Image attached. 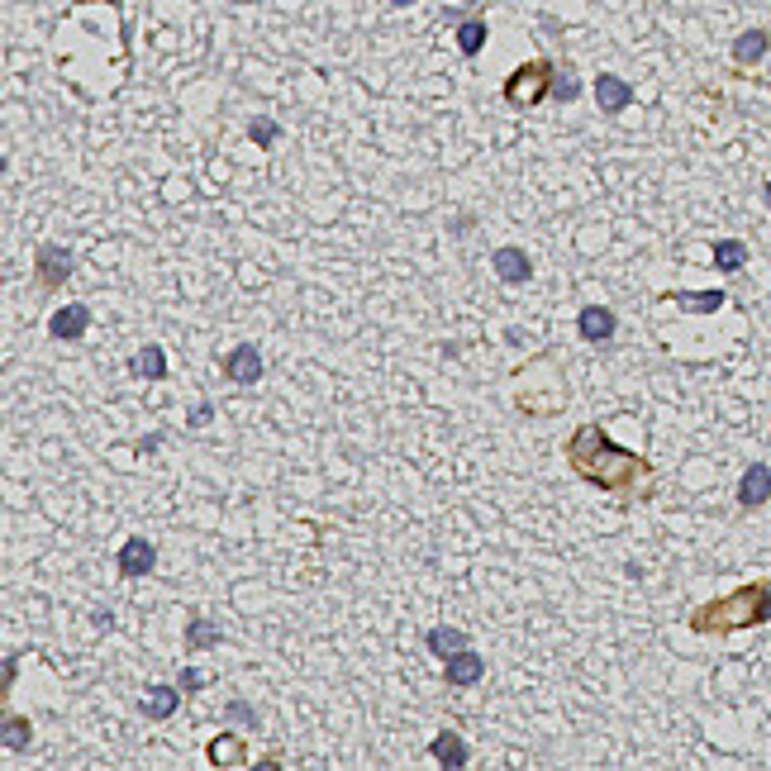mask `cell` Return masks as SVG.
<instances>
[{"label": "cell", "mask_w": 771, "mask_h": 771, "mask_svg": "<svg viewBox=\"0 0 771 771\" xmlns=\"http://www.w3.org/2000/svg\"><path fill=\"white\" fill-rule=\"evenodd\" d=\"M115 567H119V576L124 581H134V576H153L157 572V548H153V538H129V543H124L119 548V562H115Z\"/></svg>", "instance_id": "8992f818"}, {"label": "cell", "mask_w": 771, "mask_h": 771, "mask_svg": "<svg viewBox=\"0 0 771 771\" xmlns=\"http://www.w3.org/2000/svg\"><path fill=\"white\" fill-rule=\"evenodd\" d=\"M762 200H766V210H771V181L762 186Z\"/></svg>", "instance_id": "1f68e13d"}, {"label": "cell", "mask_w": 771, "mask_h": 771, "mask_svg": "<svg viewBox=\"0 0 771 771\" xmlns=\"http://www.w3.org/2000/svg\"><path fill=\"white\" fill-rule=\"evenodd\" d=\"M248 138H253L258 148L267 153V148H277V138H281V124H277L272 115H253V119H248Z\"/></svg>", "instance_id": "d4e9b609"}, {"label": "cell", "mask_w": 771, "mask_h": 771, "mask_svg": "<svg viewBox=\"0 0 771 771\" xmlns=\"http://www.w3.org/2000/svg\"><path fill=\"white\" fill-rule=\"evenodd\" d=\"M129 377H138V381H162V377H167V348H162V343H143L134 358H129Z\"/></svg>", "instance_id": "2e32d148"}, {"label": "cell", "mask_w": 771, "mask_h": 771, "mask_svg": "<svg viewBox=\"0 0 771 771\" xmlns=\"http://www.w3.org/2000/svg\"><path fill=\"white\" fill-rule=\"evenodd\" d=\"M766 48H771V34L766 29H747V34L734 38V62L738 67H753V62L766 57Z\"/></svg>", "instance_id": "d6986e66"}, {"label": "cell", "mask_w": 771, "mask_h": 771, "mask_svg": "<svg viewBox=\"0 0 771 771\" xmlns=\"http://www.w3.org/2000/svg\"><path fill=\"white\" fill-rule=\"evenodd\" d=\"M200 685H205V676L196 672V666H186V672H181V691H186V695H196Z\"/></svg>", "instance_id": "83f0119b"}, {"label": "cell", "mask_w": 771, "mask_h": 771, "mask_svg": "<svg viewBox=\"0 0 771 771\" xmlns=\"http://www.w3.org/2000/svg\"><path fill=\"white\" fill-rule=\"evenodd\" d=\"M210 420H215V405H210V401H200L191 414H186V429H205Z\"/></svg>", "instance_id": "4316f807"}, {"label": "cell", "mask_w": 771, "mask_h": 771, "mask_svg": "<svg viewBox=\"0 0 771 771\" xmlns=\"http://www.w3.org/2000/svg\"><path fill=\"white\" fill-rule=\"evenodd\" d=\"M710 262L719 267L724 277L743 272V267H747V243H743V238H719V243L710 248Z\"/></svg>", "instance_id": "ac0fdd59"}, {"label": "cell", "mask_w": 771, "mask_h": 771, "mask_svg": "<svg viewBox=\"0 0 771 771\" xmlns=\"http://www.w3.org/2000/svg\"><path fill=\"white\" fill-rule=\"evenodd\" d=\"M34 743V724L25 715H5V724H0V747L5 753H29Z\"/></svg>", "instance_id": "603a6c76"}, {"label": "cell", "mask_w": 771, "mask_h": 771, "mask_svg": "<svg viewBox=\"0 0 771 771\" xmlns=\"http://www.w3.org/2000/svg\"><path fill=\"white\" fill-rule=\"evenodd\" d=\"M72 267H76L72 248L44 243V248L34 253V281H38V290H62V286H67V277H72Z\"/></svg>", "instance_id": "277c9868"}, {"label": "cell", "mask_w": 771, "mask_h": 771, "mask_svg": "<svg viewBox=\"0 0 771 771\" xmlns=\"http://www.w3.org/2000/svg\"><path fill=\"white\" fill-rule=\"evenodd\" d=\"M771 500V467L766 462H753L743 476H738V505L743 510H762Z\"/></svg>", "instance_id": "4fadbf2b"}, {"label": "cell", "mask_w": 771, "mask_h": 771, "mask_svg": "<svg viewBox=\"0 0 771 771\" xmlns=\"http://www.w3.org/2000/svg\"><path fill=\"white\" fill-rule=\"evenodd\" d=\"M595 106L605 110V115H624L634 106V86L624 76H614V72H600L595 76Z\"/></svg>", "instance_id": "7c38bea8"}, {"label": "cell", "mask_w": 771, "mask_h": 771, "mask_svg": "<svg viewBox=\"0 0 771 771\" xmlns=\"http://www.w3.org/2000/svg\"><path fill=\"white\" fill-rule=\"evenodd\" d=\"M766 619H771V581H753V586H738L691 610V634H747Z\"/></svg>", "instance_id": "7a4b0ae2"}, {"label": "cell", "mask_w": 771, "mask_h": 771, "mask_svg": "<svg viewBox=\"0 0 771 771\" xmlns=\"http://www.w3.org/2000/svg\"><path fill=\"white\" fill-rule=\"evenodd\" d=\"M15 672H19V653L5 657V695H10V685H15Z\"/></svg>", "instance_id": "4dcf8cb0"}, {"label": "cell", "mask_w": 771, "mask_h": 771, "mask_svg": "<svg viewBox=\"0 0 771 771\" xmlns=\"http://www.w3.org/2000/svg\"><path fill=\"white\" fill-rule=\"evenodd\" d=\"M391 5H420V0H391Z\"/></svg>", "instance_id": "d6a6232c"}, {"label": "cell", "mask_w": 771, "mask_h": 771, "mask_svg": "<svg viewBox=\"0 0 771 771\" xmlns=\"http://www.w3.org/2000/svg\"><path fill=\"white\" fill-rule=\"evenodd\" d=\"M91 624H96L100 634H110V629H115V614H110V610H96V614H91Z\"/></svg>", "instance_id": "f546056e"}, {"label": "cell", "mask_w": 771, "mask_h": 771, "mask_svg": "<svg viewBox=\"0 0 771 771\" xmlns=\"http://www.w3.org/2000/svg\"><path fill=\"white\" fill-rule=\"evenodd\" d=\"M491 267H495V277L505 281V286H524V281H533V258L524 253V248H514V243L495 248V253H491Z\"/></svg>", "instance_id": "ba28073f"}, {"label": "cell", "mask_w": 771, "mask_h": 771, "mask_svg": "<svg viewBox=\"0 0 771 771\" xmlns=\"http://www.w3.org/2000/svg\"><path fill=\"white\" fill-rule=\"evenodd\" d=\"M424 648L439 657V662H448L452 653H462V648H472V638L462 634V629H452V624H439V629H429L424 634Z\"/></svg>", "instance_id": "e0dca14e"}, {"label": "cell", "mask_w": 771, "mask_h": 771, "mask_svg": "<svg viewBox=\"0 0 771 771\" xmlns=\"http://www.w3.org/2000/svg\"><path fill=\"white\" fill-rule=\"evenodd\" d=\"M553 76H557L553 62L533 57V62H524V67H514L505 76L500 96H505V106H514V110H533V106H543V100H553Z\"/></svg>", "instance_id": "3957f363"}, {"label": "cell", "mask_w": 771, "mask_h": 771, "mask_svg": "<svg viewBox=\"0 0 771 771\" xmlns=\"http://www.w3.org/2000/svg\"><path fill=\"white\" fill-rule=\"evenodd\" d=\"M91 329V305H62V309H53V320H48V339H57V343H76L81 333Z\"/></svg>", "instance_id": "30bf717a"}, {"label": "cell", "mask_w": 771, "mask_h": 771, "mask_svg": "<svg viewBox=\"0 0 771 771\" xmlns=\"http://www.w3.org/2000/svg\"><path fill=\"white\" fill-rule=\"evenodd\" d=\"M134 448H138L143 457H148V452H157V448H162V433H143V439H138Z\"/></svg>", "instance_id": "f1b7e54d"}, {"label": "cell", "mask_w": 771, "mask_h": 771, "mask_svg": "<svg viewBox=\"0 0 771 771\" xmlns=\"http://www.w3.org/2000/svg\"><path fill=\"white\" fill-rule=\"evenodd\" d=\"M482 48H486V19L482 15H462V19H457V53L476 57Z\"/></svg>", "instance_id": "44dd1931"}, {"label": "cell", "mask_w": 771, "mask_h": 771, "mask_svg": "<svg viewBox=\"0 0 771 771\" xmlns=\"http://www.w3.org/2000/svg\"><path fill=\"white\" fill-rule=\"evenodd\" d=\"M614 329H619V315H614L610 305H586V309L576 315V333H581L586 343H610Z\"/></svg>", "instance_id": "8fae6325"}, {"label": "cell", "mask_w": 771, "mask_h": 771, "mask_svg": "<svg viewBox=\"0 0 771 771\" xmlns=\"http://www.w3.org/2000/svg\"><path fill=\"white\" fill-rule=\"evenodd\" d=\"M567 467L595 491L634 495L653 482V462L634 448L614 443L600 424H576L567 439Z\"/></svg>", "instance_id": "6da1fadb"}, {"label": "cell", "mask_w": 771, "mask_h": 771, "mask_svg": "<svg viewBox=\"0 0 771 771\" xmlns=\"http://www.w3.org/2000/svg\"><path fill=\"white\" fill-rule=\"evenodd\" d=\"M205 757H210L215 766H248V762H253V757L243 753V743H238L234 734H215L210 747H205Z\"/></svg>", "instance_id": "ffe728a7"}, {"label": "cell", "mask_w": 771, "mask_h": 771, "mask_svg": "<svg viewBox=\"0 0 771 771\" xmlns=\"http://www.w3.org/2000/svg\"><path fill=\"white\" fill-rule=\"evenodd\" d=\"M224 719H234V724H243V728H258V724H262L258 710H253L248 700H228V705H224Z\"/></svg>", "instance_id": "484cf974"}, {"label": "cell", "mask_w": 771, "mask_h": 771, "mask_svg": "<svg viewBox=\"0 0 771 771\" xmlns=\"http://www.w3.org/2000/svg\"><path fill=\"white\" fill-rule=\"evenodd\" d=\"M181 700H186V691L181 685H172V681H157V685H148L143 691V700H138V710H143V719H172L177 710H181Z\"/></svg>", "instance_id": "9c48e42d"}, {"label": "cell", "mask_w": 771, "mask_h": 771, "mask_svg": "<svg viewBox=\"0 0 771 771\" xmlns=\"http://www.w3.org/2000/svg\"><path fill=\"white\" fill-rule=\"evenodd\" d=\"M224 643V634H219V624H210L205 614H191L186 619V648L191 653H205V648H219Z\"/></svg>", "instance_id": "7402d4cb"}, {"label": "cell", "mask_w": 771, "mask_h": 771, "mask_svg": "<svg viewBox=\"0 0 771 771\" xmlns=\"http://www.w3.org/2000/svg\"><path fill=\"white\" fill-rule=\"evenodd\" d=\"M482 676H486V657L476 653V648H462V653H452V657L443 662V681L452 685V691H467V685H482Z\"/></svg>", "instance_id": "52a82bcc"}, {"label": "cell", "mask_w": 771, "mask_h": 771, "mask_svg": "<svg viewBox=\"0 0 771 771\" xmlns=\"http://www.w3.org/2000/svg\"><path fill=\"white\" fill-rule=\"evenodd\" d=\"M224 381H234V386H258L262 381V352H258V343H234L224 352Z\"/></svg>", "instance_id": "5b68a950"}, {"label": "cell", "mask_w": 771, "mask_h": 771, "mask_svg": "<svg viewBox=\"0 0 771 771\" xmlns=\"http://www.w3.org/2000/svg\"><path fill=\"white\" fill-rule=\"evenodd\" d=\"M576 96H581V76H576L572 62H562L557 76H553V100H557V106H572Z\"/></svg>", "instance_id": "cb8c5ba5"}, {"label": "cell", "mask_w": 771, "mask_h": 771, "mask_svg": "<svg viewBox=\"0 0 771 771\" xmlns=\"http://www.w3.org/2000/svg\"><path fill=\"white\" fill-rule=\"evenodd\" d=\"M429 757H433V762H443V766H452V771H462V766H472V747L462 743V734L443 728V734H433Z\"/></svg>", "instance_id": "5bb4252c"}, {"label": "cell", "mask_w": 771, "mask_h": 771, "mask_svg": "<svg viewBox=\"0 0 771 771\" xmlns=\"http://www.w3.org/2000/svg\"><path fill=\"white\" fill-rule=\"evenodd\" d=\"M662 300L681 305L685 315H715V309H724V290H662Z\"/></svg>", "instance_id": "9a60e30c"}]
</instances>
